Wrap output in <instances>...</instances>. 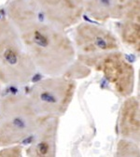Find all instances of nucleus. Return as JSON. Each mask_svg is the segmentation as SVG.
Returning a JSON list of instances; mask_svg holds the SVG:
<instances>
[{
    "label": "nucleus",
    "mask_w": 140,
    "mask_h": 157,
    "mask_svg": "<svg viewBox=\"0 0 140 157\" xmlns=\"http://www.w3.org/2000/svg\"><path fill=\"white\" fill-rule=\"evenodd\" d=\"M117 33L121 41L134 52L140 53V19H123L118 21Z\"/></svg>",
    "instance_id": "obj_11"
},
{
    "label": "nucleus",
    "mask_w": 140,
    "mask_h": 157,
    "mask_svg": "<svg viewBox=\"0 0 140 157\" xmlns=\"http://www.w3.org/2000/svg\"><path fill=\"white\" fill-rule=\"evenodd\" d=\"M60 118L48 117L29 137L25 157H56Z\"/></svg>",
    "instance_id": "obj_8"
},
{
    "label": "nucleus",
    "mask_w": 140,
    "mask_h": 157,
    "mask_svg": "<svg viewBox=\"0 0 140 157\" xmlns=\"http://www.w3.org/2000/svg\"><path fill=\"white\" fill-rule=\"evenodd\" d=\"M77 60L91 70L101 73L119 97L126 98L133 94L135 86L134 67L121 50Z\"/></svg>",
    "instance_id": "obj_5"
},
{
    "label": "nucleus",
    "mask_w": 140,
    "mask_h": 157,
    "mask_svg": "<svg viewBox=\"0 0 140 157\" xmlns=\"http://www.w3.org/2000/svg\"><path fill=\"white\" fill-rule=\"evenodd\" d=\"M4 84H3V82L1 81V78H0V97H1V95H2V86Z\"/></svg>",
    "instance_id": "obj_14"
},
{
    "label": "nucleus",
    "mask_w": 140,
    "mask_h": 157,
    "mask_svg": "<svg viewBox=\"0 0 140 157\" xmlns=\"http://www.w3.org/2000/svg\"><path fill=\"white\" fill-rule=\"evenodd\" d=\"M43 18L55 27L66 31L81 22L83 0H36Z\"/></svg>",
    "instance_id": "obj_7"
},
{
    "label": "nucleus",
    "mask_w": 140,
    "mask_h": 157,
    "mask_svg": "<svg viewBox=\"0 0 140 157\" xmlns=\"http://www.w3.org/2000/svg\"><path fill=\"white\" fill-rule=\"evenodd\" d=\"M48 117L39 113L25 93L0 97V148L21 145Z\"/></svg>",
    "instance_id": "obj_2"
},
{
    "label": "nucleus",
    "mask_w": 140,
    "mask_h": 157,
    "mask_svg": "<svg viewBox=\"0 0 140 157\" xmlns=\"http://www.w3.org/2000/svg\"><path fill=\"white\" fill-rule=\"evenodd\" d=\"M72 41L77 59L121 50L119 38L113 32L102 25L90 22H81L76 25Z\"/></svg>",
    "instance_id": "obj_6"
},
{
    "label": "nucleus",
    "mask_w": 140,
    "mask_h": 157,
    "mask_svg": "<svg viewBox=\"0 0 140 157\" xmlns=\"http://www.w3.org/2000/svg\"><path fill=\"white\" fill-rule=\"evenodd\" d=\"M36 68L7 16H0V78L4 85L30 83Z\"/></svg>",
    "instance_id": "obj_3"
},
{
    "label": "nucleus",
    "mask_w": 140,
    "mask_h": 157,
    "mask_svg": "<svg viewBox=\"0 0 140 157\" xmlns=\"http://www.w3.org/2000/svg\"><path fill=\"white\" fill-rule=\"evenodd\" d=\"M115 157H140L139 144L119 139L116 145Z\"/></svg>",
    "instance_id": "obj_12"
},
{
    "label": "nucleus",
    "mask_w": 140,
    "mask_h": 157,
    "mask_svg": "<svg viewBox=\"0 0 140 157\" xmlns=\"http://www.w3.org/2000/svg\"><path fill=\"white\" fill-rule=\"evenodd\" d=\"M117 131L119 139L140 142V103L139 98L134 94L123 98L119 108Z\"/></svg>",
    "instance_id": "obj_9"
},
{
    "label": "nucleus",
    "mask_w": 140,
    "mask_h": 157,
    "mask_svg": "<svg viewBox=\"0 0 140 157\" xmlns=\"http://www.w3.org/2000/svg\"><path fill=\"white\" fill-rule=\"evenodd\" d=\"M6 16L16 28L37 71L45 76L65 75L77 60L72 39L48 23L36 0H11Z\"/></svg>",
    "instance_id": "obj_1"
},
{
    "label": "nucleus",
    "mask_w": 140,
    "mask_h": 157,
    "mask_svg": "<svg viewBox=\"0 0 140 157\" xmlns=\"http://www.w3.org/2000/svg\"><path fill=\"white\" fill-rule=\"evenodd\" d=\"M84 14L99 23L119 21L124 15L129 0H83Z\"/></svg>",
    "instance_id": "obj_10"
},
{
    "label": "nucleus",
    "mask_w": 140,
    "mask_h": 157,
    "mask_svg": "<svg viewBox=\"0 0 140 157\" xmlns=\"http://www.w3.org/2000/svg\"><path fill=\"white\" fill-rule=\"evenodd\" d=\"M76 90L77 81L65 75H55L33 82L25 94L42 116L61 118L68 110Z\"/></svg>",
    "instance_id": "obj_4"
},
{
    "label": "nucleus",
    "mask_w": 140,
    "mask_h": 157,
    "mask_svg": "<svg viewBox=\"0 0 140 157\" xmlns=\"http://www.w3.org/2000/svg\"><path fill=\"white\" fill-rule=\"evenodd\" d=\"M0 157H25L24 147L22 145H14L1 148Z\"/></svg>",
    "instance_id": "obj_13"
}]
</instances>
